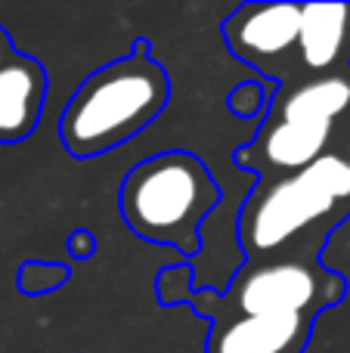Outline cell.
<instances>
[{
    "label": "cell",
    "instance_id": "6da1fadb",
    "mask_svg": "<svg viewBox=\"0 0 350 353\" xmlns=\"http://www.w3.org/2000/svg\"><path fill=\"white\" fill-rule=\"evenodd\" d=\"M167 72L140 41L127 56L96 68L74 90L59 118L62 146L72 159H96L134 140L165 112Z\"/></svg>",
    "mask_w": 350,
    "mask_h": 353
},
{
    "label": "cell",
    "instance_id": "7a4b0ae2",
    "mask_svg": "<svg viewBox=\"0 0 350 353\" xmlns=\"http://www.w3.org/2000/svg\"><path fill=\"white\" fill-rule=\"evenodd\" d=\"M220 201L208 165L192 152H161L140 161L121 183L118 208L146 242L174 245L183 254L198 248V226Z\"/></svg>",
    "mask_w": 350,
    "mask_h": 353
},
{
    "label": "cell",
    "instance_id": "3957f363",
    "mask_svg": "<svg viewBox=\"0 0 350 353\" xmlns=\"http://www.w3.org/2000/svg\"><path fill=\"white\" fill-rule=\"evenodd\" d=\"M341 199H350V161L326 152L320 161L276 180L242 211V242L251 254L285 245L291 236L326 217Z\"/></svg>",
    "mask_w": 350,
    "mask_h": 353
},
{
    "label": "cell",
    "instance_id": "277c9868",
    "mask_svg": "<svg viewBox=\"0 0 350 353\" xmlns=\"http://www.w3.org/2000/svg\"><path fill=\"white\" fill-rule=\"evenodd\" d=\"M338 276L304 261H273L251 267L236 279L233 304L239 313L251 316H285V313H310L341 301Z\"/></svg>",
    "mask_w": 350,
    "mask_h": 353
},
{
    "label": "cell",
    "instance_id": "5b68a950",
    "mask_svg": "<svg viewBox=\"0 0 350 353\" xmlns=\"http://www.w3.org/2000/svg\"><path fill=\"white\" fill-rule=\"evenodd\" d=\"M301 34V3H245L223 22L229 50L245 62L289 53Z\"/></svg>",
    "mask_w": 350,
    "mask_h": 353
},
{
    "label": "cell",
    "instance_id": "8992f818",
    "mask_svg": "<svg viewBox=\"0 0 350 353\" xmlns=\"http://www.w3.org/2000/svg\"><path fill=\"white\" fill-rule=\"evenodd\" d=\"M313 332L310 313L285 316H239L217 323L208 338V353H304Z\"/></svg>",
    "mask_w": 350,
    "mask_h": 353
},
{
    "label": "cell",
    "instance_id": "52a82bcc",
    "mask_svg": "<svg viewBox=\"0 0 350 353\" xmlns=\"http://www.w3.org/2000/svg\"><path fill=\"white\" fill-rule=\"evenodd\" d=\"M47 103V72L34 56L16 53L0 65V143H22L34 134Z\"/></svg>",
    "mask_w": 350,
    "mask_h": 353
},
{
    "label": "cell",
    "instance_id": "ba28073f",
    "mask_svg": "<svg viewBox=\"0 0 350 353\" xmlns=\"http://www.w3.org/2000/svg\"><path fill=\"white\" fill-rule=\"evenodd\" d=\"M350 6L344 3H301L298 53L310 72H329L344 50Z\"/></svg>",
    "mask_w": 350,
    "mask_h": 353
},
{
    "label": "cell",
    "instance_id": "9c48e42d",
    "mask_svg": "<svg viewBox=\"0 0 350 353\" xmlns=\"http://www.w3.org/2000/svg\"><path fill=\"white\" fill-rule=\"evenodd\" d=\"M335 124H304V121H276L260 137V152L279 171H298L320 161L329 146Z\"/></svg>",
    "mask_w": 350,
    "mask_h": 353
},
{
    "label": "cell",
    "instance_id": "30bf717a",
    "mask_svg": "<svg viewBox=\"0 0 350 353\" xmlns=\"http://www.w3.org/2000/svg\"><path fill=\"white\" fill-rule=\"evenodd\" d=\"M350 109V72L320 74L307 84L295 87L279 105L276 121H304V124H335Z\"/></svg>",
    "mask_w": 350,
    "mask_h": 353
},
{
    "label": "cell",
    "instance_id": "8fae6325",
    "mask_svg": "<svg viewBox=\"0 0 350 353\" xmlns=\"http://www.w3.org/2000/svg\"><path fill=\"white\" fill-rule=\"evenodd\" d=\"M68 279V267L62 263H47V261H28L19 267L16 285L22 294H47L62 288Z\"/></svg>",
    "mask_w": 350,
    "mask_h": 353
},
{
    "label": "cell",
    "instance_id": "7c38bea8",
    "mask_svg": "<svg viewBox=\"0 0 350 353\" xmlns=\"http://www.w3.org/2000/svg\"><path fill=\"white\" fill-rule=\"evenodd\" d=\"M229 112L233 115H239V118H254L260 109L267 105V93H260V87L258 84H239L233 93H229Z\"/></svg>",
    "mask_w": 350,
    "mask_h": 353
},
{
    "label": "cell",
    "instance_id": "4fadbf2b",
    "mask_svg": "<svg viewBox=\"0 0 350 353\" xmlns=\"http://www.w3.org/2000/svg\"><path fill=\"white\" fill-rule=\"evenodd\" d=\"M93 248H96V239H93V232H87V230H74L72 236H68V251H72L74 257H90L93 254Z\"/></svg>",
    "mask_w": 350,
    "mask_h": 353
},
{
    "label": "cell",
    "instance_id": "5bb4252c",
    "mask_svg": "<svg viewBox=\"0 0 350 353\" xmlns=\"http://www.w3.org/2000/svg\"><path fill=\"white\" fill-rule=\"evenodd\" d=\"M16 56V47H12V41H10V34H6V28L0 25V65H3L6 59H12Z\"/></svg>",
    "mask_w": 350,
    "mask_h": 353
}]
</instances>
